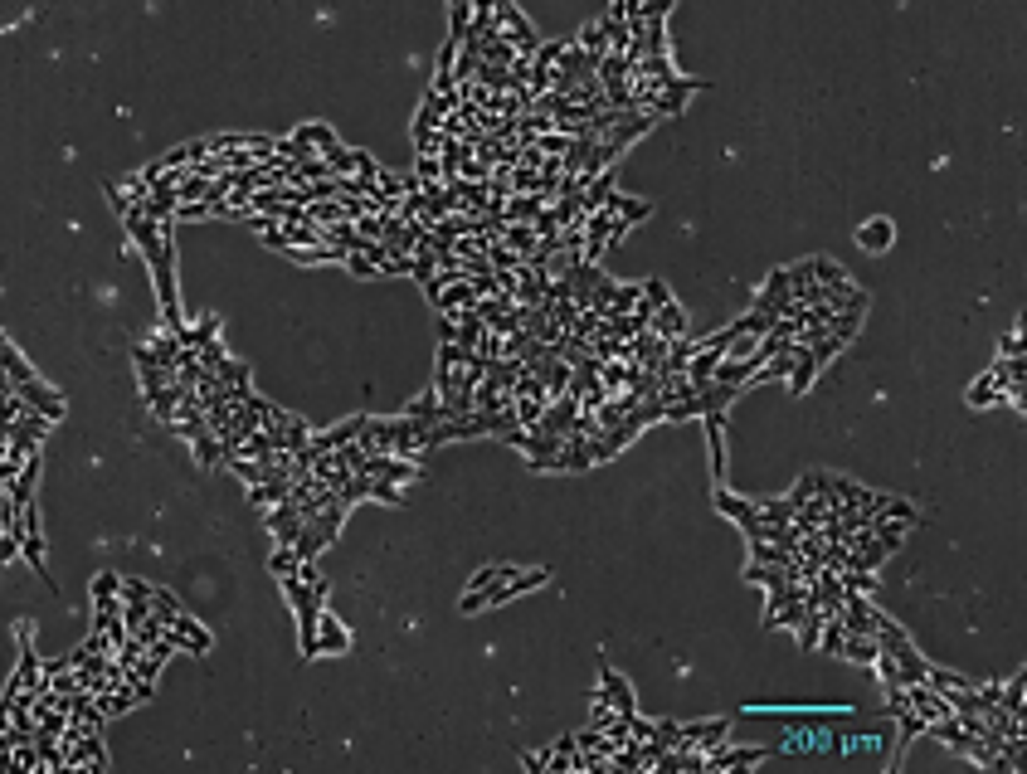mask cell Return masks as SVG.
<instances>
[{"mask_svg": "<svg viewBox=\"0 0 1027 774\" xmlns=\"http://www.w3.org/2000/svg\"><path fill=\"white\" fill-rule=\"evenodd\" d=\"M925 682H930V687H935L940 697H950V706L964 697V692H974V677H964V672H950V667H930V672H925Z\"/></svg>", "mask_w": 1027, "mask_h": 774, "instance_id": "4fadbf2b", "label": "cell"}, {"mask_svg": "<svg viewBox=\"0 0 1027 774\" xmlns=\"http://www.w3.org/2000/svg\"><path fill=\"white\" fill-rule=\"evenodd\" d=\"M1003 395H1008V366H1003V356H998L989 366V375H979V380L969 385L964 400H969V409H989V405H998Z\"/></svg>", "mask_w": 1027, "mask_h": 774, "instance_id": "5b68a950", "label": "cell"}, {"mask_svg": "<svg viewBox=\"0 0 1027 774\" xmlns=\"http://www.w3.org/2000/svg\"><path fill=\"white\" fill-rule=\"evenodd\" d=\"M341 653H351V633L331 609H322L317 614V658H341Z\"/></svg>", "mask_w": 1027, "mask_h": 774, "instance_id": "ba28073f", "label": "cell"}, {"mask_svg": "<svg viewBox=\"0 0 1027 774\" xmlns=\"http://www.w3.org/2000/svg\"><path fill=\"white\" fill-rule=\"evenodd\" d=\"M151 614H156L161 624H171V619L181 614V599H176L171 590H151Z\"/></svg>", "mask_w": 1027, "mask_h": 774, "instance_id": "ffe728a7", "label": "cell"}, {"mask_svg": "<svg viewBox=\"0 0 1027 774\" xmlns=\"http://www.w3.org/2000/svg\"><path fill=\"white\" fill-rule=\"evenodd\" d=\"M599 692H604V701H609L619 716H638V697H633V687H628V677L619 667L599 663Z\"/></svg>", "mask_w": 1027, "mask_h": 774, "instance_id": "52a82bcc", "label": "cell"}, {"mask_svg": "<svg viewBox=\"0 0 1027 774\" xmlns=\"http://www.w3.org/2000/svg\"><path fill=\"white\" fill-rule=\"evenodd\" d=\"M735 731L731 716H711V721H682V731H677V750H701V755H711L716 745H726Z\"/></svg>", "mask_w": 1027, "mask_h": 774, "instance_id": "6da1fadb", "label": "cell"}, {"mask_svg": "<svg viewBox=\"0 0 1027 774\" xmlns=\"http://www.w3.org/2000/svg\"><path fill=\"white\" fill-rule=\"evenodd\" d=\"M166 638L176 643V648H185V653H210L215 648V638H210V628L200 624V619H190V614H176L171 624H166Z\"/></svg>", "mask_w": 1027, "mask_h": 774, "instance_id": "8992f818", "label": "cell"}, {"mask_svg": "<svg viewBox=\"0 0 1027 774\" xmlns=\"http://www.w3.org/2000/svg\"><path fill=\"white\" fill-rule=\"evenodd\" d=\"M15 395L25 400V409H35V414H44L49 424H59V419H64V395H59L54 385H44L39 375H30V380H20V385H15Z\"/></svg>", "mask_w": 1027, "mask_h": 774, "instance_id": "277c9868", "label": "cell"}, {"mask_svg": "<svg viewBox=\"0 0 1027 774\" xmlns=\"http://www.w3.org/2000/svg\"><path fill=\"white\" fill-rule=\"evenodd\" d=\"M877 633H843V648H838V658L843 663H862V667H872L877 663Z\"/></svg>", "mask_w": 1027, "mask_h": 774, "instance_id": "5bb4252c", "label": "cell"}, {"mask_svg": "<svg viewBox=\"0 0 1027 774\" xmlns=\"http://www.w3.org/2000/svg\"><path fill=\"white\" fill-rule=\"evenodd\" d=\"M891 244H896V220L877 215V220L857 224V249H862V254H886Z\"/></svg>", "mask_w": 1027, "mask_h": 774, "instance_id": "30bf717a", "label": "cell"}, {"mask_svg": "<svg viewBox=\"0 0 1027 774\" xmlns=\"http://www.w3.org/2000/svg\"><path fill=\"white\" fill-rule=\"evenodd\" d=\"M263 526H268V536H273L278 546H293L297 531H302V512H297L293 502H278L273 512L263 516Z\"/></svg>", "mask_w": 1027, "mask_h": 774, "instance_id": "8fae6325", "label": "cell"}, {"mask_svg": "<svg viewBox=\"0 0 1027 774\" xmlns=\"http://www.w3.org/2000/svg\"><path fill=\"white\" fill-rule=\"evenodd\" d=\"M648 327H653L662 341H677V336H687V312H682L677 302H662L658 312L648 317Z\"/></svg>", "mask_w": 1027, "mask_h": 774, "instance_id": "9a60e30c", "label": "cell"}, {"mask_svg": "<svg viewBox=\"0 0 1027 774\" xmlns=\"http://www.w3.org/2000/svg\"><path fill=\"white\" fill-rule=\"evenodd\" d=\"M0 370H5V375H10L15 385H20V380H30V375H39V370L30 366V361H25L20 351H15V341H10L5 332H0Z\"/></svg>", "mask_w": 1027, "mask_h": 774, "instance_id": "2e32d148", "label": "cell"}, {"mask_svg": "<svg viewBox=\"0 0 1027 774\" xmlns=\"http://www.w3.org/2000/svg\"><path fill=\"white\" fill-rule=\"evenodd\" d=\"M1023 697H1027V672H1013V682H1003V687H998V701H993V706H1003L1008 716H1023V711H1027Z\"/></svg>", "mask_w": 1027, "mask_h": 774, "instance_id": "e0dca14e", "label": "cell"}, {"mask_svg": "<svg viewBox=\"0 0 1027 774\" xmlns=\"http://www.w3.org/2000/svg\"><path fill=\"white\" fill-rule=\"evenodd\" d=\"M288 142H293V147H302V151H317V156H331V151L341 147V137H336L331 127H322V122H307V127H297Z\"/></svg>", "mask_w": 1027, "mask_h": 774, "instance_id": "7c38bea8", "label": "cell"}, {"mask_svg": "<svg viewBox=\"0 0 1027 774\" xmlns=\"http://www.w3.org/2000/svg\"><path fill=\"white\" fill-rule=\"evenodd\" d=\"M774 750L770 745H750V750H740V745H716L711 755H706V774H721V770H755V765H765Z\"/></svg>", "mask_w": 1027, "mask_h": 774, "instance_id": "3957f363", "label": "cell"}, {"mask_svg": "<svg viewBox=\"0 0 1027 774\" xmlns=\"http://www.w3.org/2000/svg\"><path fill=\"white\" fill-rule=\"evenodd\" d=\"M755 312H760V317H770V327L779 322V317H789V312H794V288H789V268H774L770 278H765V288L755 293Z\"/></svg>", "mask_w": 1027, "mask_h": 774, "instance_id": "7a4b0ae2", "label": "cell"}, {"mask_svg": "<svg viewBox=\"0 0 1027 774\" xmlns=\"http://www.w3.org/2000/svg\"><path fill=\"white\" fill-rule=\"evenodd\" d=\"M998 356H1023V327H1013V332L998 341Z\"/></svg>", "mask_w": 1027, "mask_h": 774, "instance_id": "44dd1931", "label": "cell"}, {"mask_svg": "<svg viewBox=\"0 0 1027 774\" xmlns=\"http://www.w3.org/2000/svg\"><path fill=\"white\" fill-rule=\"evenodd\" d=\"M404 414H414V419H424V424H443V400H439V390L429 385L424 395H414V400L404 405Z\"/></svg>", "mask_w": 1027, "mask_h": 774, "instance_id": "ac0fdd59", "label": "cell"}, {"mask_svg": "<svg viewBox=\"0 0 1027 774\" xmlns=\"http://www.w3.org/2000/svg\"><path fill=\"white\" fill-rule=\"evenodd\" d=\"M886 745H891V740H886V731H847V736H838L833 740V750H838V755H847V760H857V755H886Z\"/></svg>", "mask_w": 1027, "mask_h": 774, "instance_id": "9c48e42d", "label": "cell"}, {"mask_svg": "<svg viewBox=\"0 0 1027 774\" xmlns=\"http://www.w3.org/2000/svg\"><path fill=\"white\" fill-rule=\"evenodd\" d=\"M297 565H302V560H297L293 546H273V555H268V570H273L278 580H288V575H297Z\"/></svg>", "mask_w": 1027, "mask_h": 774, "instance_id": "d6986e66", "label": "cell"}]
</instances>
